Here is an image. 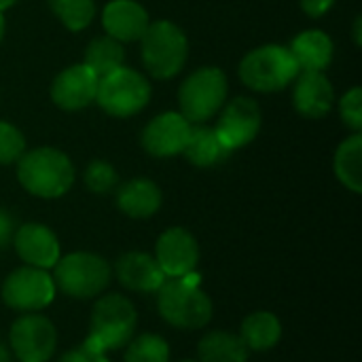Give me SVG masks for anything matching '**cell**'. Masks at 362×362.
I'll list each match as a JSON object with an SVG mask.
<instances>
[{"label":"cell","instance_id":"6da1fadb","mask_svg":"<svg viewBox=\"0 0 362 362\" xmlns=\"http://www.w3.org/2000/svg\"><path fill=\"white\" fill-rule=\"evenodd\" d=\"M17 180L34 197L57 199L74 185V165L59 148L40 146L19 157Z\"/></svg>","mask_w":362,"mask_h":362},{"label":"cell","instance_id":"7a4b0ae2","mask_svg":"<svg viewBox=\"0 0 362 362\" xmlns=\"http://www.w3.org/2000/svg\"><path fill=\"white\" fill-rule=\"evenodd\" d=\"M157 308L161 318L180 331H197L212 320V301L193 276L165 278L157 291Z\"/></svg>","mask_w":362,"mask_h":362},{"label":"cell","instance_id":"3957f363","mask_svg":"<svg viewBox=\"0 0 362 362\" xmlns=\"http://www.w3.org/2000/svg\"><path fill=\"white\" fill-rule=\"evenodd\" d=\"M112 269L108 261L95 252H70L59 257L53 267V284L66 297L72 299H95L104 295L110 284Z\"/></svg>","mask_w":362,"mask_h":362},{"label":"cell","instance_id":"277c9868","mask_svg":"<svg viewBox=\"0 0 362 362\" xmlns=\"http://www.w3.org/2000/svg\"><path fill=\"white\" fill-rule=\"evenodd\" d=\"M140 40V55L148 74L165 81L182 70L189 55V40L176 23L165 19L153 21Z\"/></svg>","mask_w":362,"mask_h":362},{"label":"cell","instance_id":"5b68a950","mask_svg":"<svg viewBox=\"0 0 362 362\" xmlns=\"http://www.w3.org/2000/svg\"><path fill=\"white\" fill-rule=\"evenodd\" d=\"M299 66L284 45H263L252 49L242 62H240V78L246 87L272 93L278 89H284L295 81L299 74Z\"/></svg>","mask_w":362,"mask_h":362},{"label":"cell","instance_id":"8992f818","mask_svg":"<svg viewBox=\"0 0 362 362\" xmlns=\"http://www.w3.org/2000/svg\"><path fill=\"white\" fill-rule=\"evenodd\" d=\"M138 327V314L134 303L117 293L100 295L91 320H89V339L95 341L102 350H119L127 346Z\"/></svg>","mask_w":362,"mask_h":362},{"label":"cell","instance_id":"52a82bcc","mask_svg":"<svg viewBox=\"0 0 362 362\" xmlns=\"http://www.w3.org/2000/svg\"><path fill=\"white\" fill-rule=\"evenodd\" d=\"M227 76L221 68L204 66L187 76L178 89L180 115L189 123H206L225 104Z\"/></svg>","mask_w":362,"mask_h":362},{"label":"cell","instance_id":"ba28073f","mask_svg":"<svg viewBox=\"0 0 362 362\" xmlns=\"http://www.w3.org/2000/svg\"><path fill=\"white\" fill-rule=\"evenodd\" d=\"M151 100V85L148 81L127 66L117 68L115 72L106 74L98 83L95 102L104 112L117 119H127L138 115Z\"/></svg>","mask_w":362,"mask_h":362},{"label":"cell","instance_id":"9c48e42d","mask_svg":"<svg viewBox=\"0 0 362 362\" xmlns=\"http://www.w3.org/2000/svg\"><path fill=\"white\" fill-rule=\"evenodd\" d=\"M0 295L6 308L21 314H32L51 305L55 297V284L47 269L21 265L4 278Z\"/></svg>","mask_w":362,"mask_h":362},{"label":"cell","instance_id":"30bf717a","mask_svg":"<svg viewBox=\"0 0 362 362\" xmlns=\"http://www.w3.org/2000/svg\"><path fill=\"white\" fill-rule=\"evenodd\" d=\"M8 348L19 362H49L57 350V331L38 312L21 314L8 331Z\"/></svg>","mask_w":362,"mask_h":362},{"label":"cell","instance_id":"8fae6325","mask_svg":"<svg viewBox=\"0 0 362 362\" xmlns=\"http://www.w3.org/2000/svg\"><path fill=\"white\" fill-rule=\"evenodd\" d=\"M153 257L165 278L193 276L199 263V244L185 227H170L157 238Z\"/></svg>","mask_w":362,"mask_h":362},{"label":"cell","instance_id":"7c38bea8","mask_svg":"<svg viewBox=\"0 0 362 362\" xmlns=\"http://www.w3.org/2000/svg\"><path fill=\"white\" fill-rule=\"evenodd\" d=\"M261 121H263L261 108L252 98H235L223 108L214 125V132L218 140L233 153L257 138L261 129Z\"/></svg>","mask_w":362,"mask_h":362},{"label":"cell","instance_id":"4fadbf2b","mask_svg":"<svg viewBox=\"0 0 362 362\" xmlns=\"http://www.w3.org/2000/svg\"><path fill=\"white\" fill-rule=\"evenodd\" d=\"M189 132H191V123L180 112L168 110L146 123L142 132V146L151 157H159V159L182 155Z\"/></svg>","mask_w":362,"mask_h":362},{"label":"cell","instance_id":"5bb4252c","mask_svg":"<svg viewBox=\"0 0 362 362\" xmlns=\"http://www.w3.org/2000/svg\"><path fill=\"white\" fill-rule=\"evenodd\" d=\"M100 78L85 64L64 68L51 83V100L62 110H81L95 102Z\"/></svg>","mask_w":362,"mask_h":362},{"label":"cell","instance_id":"9a60e30c","mask_svg":"<svg viewBox=\"0 0 362 362\" xmlns=\"http://www.w3.org/2000/svg\"><path fill=\"white\" fill-rule=\"evenodd\" d=\"M13 246L17 257L32 267L38 269H53L62 257L57 235L40 223H25L15 229Z\"/></svg>","mask_w":362,"mask_h":362},{"label":"cell","instance_id":"2e32d148","mask_svg":"<svg viewBox=\"0 0 362 362\" xmlns=\"http://www.w3.org/2000/svg\"><path fill=\"white\" fill-rule=\"evenodd\" d=\"M295 89H293V106L297 112L305 119H322L329 115L333 102H335V91L331 81L322 72H312V70H301L297 76Z\"/></svg>","mask_w":362,"mask_h":362},{"label":"cell","instance_id":"e0dca14e","mask_svg":"<svg viewBox=\"0 0 362 362\" xmlns=\"http://www.w3.org/2000/svg\"><path fill=\"white\" fill-rule=\"evenodd\" d=\"M148 13L136 0H112L102 11V25L106 36L119 42L140 40L148 28Z\"/></svg>","mask_w":362,"mask_h":362},{"label":"cell","instance_id":"ac0fdd59","mask_svg":"<svg viewBox=\"0 0 362 362\" xmlns=\"http://www.w3.org/2000/svg\"><path fill=\"white\" fill-rule=\"evenodd\" d=\"M115 274L121 286L134 293H157L165 282V274L148 252H125L115 263Z\"/></svg>","mask_w":362,"mask_h":362},{"label":"cell","instance_id":"d6986e66","mask_svg":"<svg viewBox=\"0 0 362 362\" xmlns=\"http://www.w3.org/2000/svg\"><path fill=\"white\" fill-rule=\"evenodd\" d=\"M161 189L148 178H134L119 187L117 206L129 218H151L161 208Z\"/></svg>","mask_w":362,"mask_h":362},{"label":"cell","instance_id":"ffe728a7","mask_svg":"<svg viewBox=\"0 0 362 362\" xmlns=\"http://www.w3.org/2000/svg\"><path fill=\"white\" fill-rule=\"evenodd\" d=\"M291 53L299 66V70L322 72L333 62V40L322 30H305L291 42Z\"/></svg>","mask_w":362,"mask_h":362},{"label":"cell","instance_id":"44dd1931","mask_svg":"<svg viewBox=\"0 0 362 362\" xmlns=\"http://www.w3.org/2000/svg\"><path fill=\"white\" fill-rule=\"evenodd\" d=\"M182 155L197 168H214L223 163L231 155V151L218 140L214 127H206L199 123L197 127L191 125Z\"/></svg>","mask_w":362,"mask_h":362},{"label":"cell","instance_id":"7402d4cb","mask_svg":"<svg viewBox=\"0 0 362 362\" xmlns=\"http://www.w3.org/2000/svg\"><path fill=\"white\" fill-rule=\"evenodd\" d=\"M248 350L252 352H269L282 339V322L276 314L259 310L248 314L242 320V329L238 333Z\"/></svg>","mask_w":362,"mask_h":362},{"label":"cell","instance_id":"603a6c76","mask_svg":"<svg viewBox=\"0 0 362 362\" xmlns=\"http://www.w3.org/2000/svg\"><path fill=\"white\" fill-rule=\"evenodd\" d=\"M199 362H246L250 350L238 333L210 331L197 344Z\"/></svg>","mask_w":362,"mask_h":362},{"label":"cell","instance_id":"cb8c5ba5","mask_svg":"<svg viewBox=\"0 0 362 362\" xmlns=\"http://www.w3.org/2000/svg\"><path fill=\"white\" fill-rule=\"evenodd\" d=\"M335 176L352 193L362 191V136L354 132L335 153Z\"/></svg>","mask_w":362,"mask_h":362},{"label":"cell","instance_id":"d4e9b609","mask_svg":"<svg viewBox=\"0 0 362 362\" xmlns=\"http://www.w3.org/2000/svg\"><path fill=\"white\" fill-rule=\"evenodd\" d=\"M125 62V51H123V45L110 36H100V38H93L87 49H85V66L91 68L95 72L98 78L115 72L117 68H121Z\"/></svg>","mask_w":362,"mask_h":362},{"label":"cell","instance_id":"484cf974","mask_svg":"<svg viewBox=\"0 0 362 362\" xmlns=\"http://www.w3.org/2000/svg\"><path fill=\"white\" fill-rule=\"evenodd\" d=\"M125 362H170V346L161 335L142 333L132 337L125 348Z\"/></svg>","mask_w":362,"mask_h":362},{"label":"cell","instance_id":"4316f807","mask_svg":"<svg viewBox=\"0 0 362 362\" xmlns=\"http://www.w3.org/2000/svg\"><path fill=\"white\" fill-rule=\"evenodd\" d=\"M53 15L68 28L70 32L85 30L95 17L93 0H47Z\"/></svg>","mask_w":362,"mask_h":362},{"label":"cell","instance_id":"83f0119b","mask_svg":"<svg viewBox=\"0 0 362 362\" xmlns=\"http://www.w3.org/2000/svg\"><path fill=\"white\" fill-rule=\"evenodd\" d=\"M119 178L108 161H91L85 170V185L95 195H106L117 187Z\"/></svg>","mask_w":362,"mask_h":362},{"label":"cell","instance_id":"f1b7e54d","mask_svg":"<svg viewBox=\"0 0 362 362\" xmlns=\"http://www.w3.org/2000/svg\"><path fill=\"white\" fill-rule=\"evenodd\" d=\"M23 153H25L23 134L15 125L0 121V165H8V163L19 161V157Z\"/></svg>","mask_w":362,"mask_h":362},{"label":"cell","instance_id":"f546056e","mask_svg":"<svg viewBox=\"0 0 362 362\" xmlns=\"http://www.w3.org/2000/svg\"><path fill=\"white\" fill-rule=\"evenodd\" d=\"M339 112L344 123L352 132H361L362 127V89L352 87L339 102Z\"/></svg>","mask_w":362,"mask_h":362},{"label":"cell","instance_id":"4dcf8cb0","mask_svg":"<svg viewBox=\"0 0 362 362\" xmlns=\"http://www.w3.org/2000/svg\"><path fill=\"white\" fill-rule=\"evenodd\" d=\"M57 362H110V361H108V356H106V350H102L95 341H91V339L87 337L83 344H78V346H74V348L66 350V352L59 356V361Z\"/></svg>","mask_w":362,"mask_h":362},{"label":"cell","instance_id":"1f68e13d","mask_svg":"<svg viewBox=\"0 0 362 362\" xmlns=\"http://www.w3.org/2000/svg\"><path fill=\"white\" fill-rule=\"evenodd\" d=\"M333 4H335V0H301L303 13L310 15V17H314V19L322 17Z\"/></svg>","mask_w":362,"mask_h":362},{"label":"cell","instance_id":"d6a6232c","mask_svg":"<svg viewBox=\"0 0 362 362\" xmlns=\"http://www.w3.org/2000/svg\"><path fill=\"white\" fill-rule=\"evenodd\" d=\"M15 235V223L8 212L0 210V248L8 246Z\"/></svg>","mask_w":362,"mask_h":362},{"label":"cell","instance_id":"836d02e7","mask_svg":"<svg viewBox=\"0 0 362 362\" xmlns=\"http://www.w3.org/2000/svg\"><path fill=\"white\" fill-rule=\"evenodd\" d=\"M0 362H13L11 348H6V344H2V341H0Z\"/></svg>","mask_w":362,"mask_h":362},{"label":"cell","instance_id":"e575fe53","mask_svg":"<svg viewBox=\"0 0 362 362\" xmlns=\"http://www.w3.org/2000/svg\"><path fill=\"white\" fill-rule=\"evenodd\" d=\"M361 28H362V17H356V19H354V42H356L358 47H361V42H362Z\"/></svg>","mask_w":362,"mask_h":362},{"label":"cell","instance_id":"d590c367","mask_svg":"<svg viewBox=\"0 0 362 362\" xmlns=\"http://www.w3.org/2000/svg\"><path fill=\"white\" fill-rule=\"evenodd\" d=\"M15 2H17V0H0V11H4V8H11Z\"/></svg>","mask_w":362,"mask_h":362},{"label":"cell","instance_id":"8d00e7d4","mask_svg":"<svg viewBox=\"0 0 362 362\" xmlns=\"http://www.w3.org/2000/svg\"><path fill=\"white\" fill-rule=\"evenodd\" d=\"M2 34H4V17H2V11H0V40H2Z\"/></svg>","mask_w":362,"mask_h":362},{"label":"cell","instance_id":"74e56055","mask_svg":"<svg viewBox=\"0 0 362 362\" xmlns=\"http://www.w3.org/2000/svg\"><path fill=\"white\" fill-rule=\"evenodd\" d=\"M180 362H199V361H180Z\"/></svg>","mask_w":362,"mask_h":362}]
</instances>
